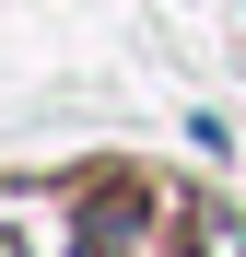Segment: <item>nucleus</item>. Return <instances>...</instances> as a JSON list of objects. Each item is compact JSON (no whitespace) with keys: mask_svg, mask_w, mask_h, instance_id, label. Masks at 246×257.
I'll use <instances>...</instances> for the list:
<instances>
[{"mask_svg":"<svg viewBox=\"0 0 246 257\" xmlns=\"http://www.w3.org/2000/svg\"><path fill=\"white\" fill-rule=\"evenodd\" d=\"M0 257H12V245H0Z\"/></svg>","mask_w":246,"mask_h":257,"instance_id":"2","label":"nucleus"},{"mask_svg":"<svg viewBox=\"0 0 246 257\" xmlns=\"http://www.w3.org/2000/svg\"><path fill=\"white\" fill-rule=\"evenodd\" d=\"M188 234H199V257H246V222H234L223 199H199V210H188Z\"/></svg>","mask_w":246,"mask_h":257,"instance_id":"1","label":"nucleus"}]
</instances>
